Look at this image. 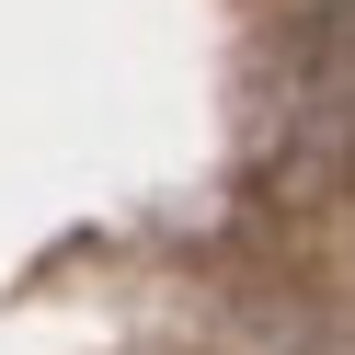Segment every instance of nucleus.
I'll return each instance as SVG.
<instances>
[{"mask_svg":"<svg viewBox=\"0 0 355 355\" xmlns=\"http://www.w3.org/2000/svg\"><path fill=\"white\" fill-rule=\"evenodd\" d=\"M252 172L321 195L355 172V0H286L252 46Z\"/></svg>","mask_w":355,"mask_h":355,"instance_id":"nucleus-1","label":"nucleus"}]
</instances>
